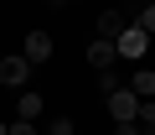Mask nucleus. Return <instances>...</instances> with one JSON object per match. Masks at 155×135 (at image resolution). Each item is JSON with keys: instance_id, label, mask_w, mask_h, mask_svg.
<instances>
[{"instance_id": "nucleus-6", "label": "nucleus", "mask_w": 155, "mask_h": 135, "mask_svg": "<svg viewBox=\"0 0 155 135\" xmlns=\"http://www.w3.org/2000/svg\"><path fill=\"white\" fill-rule=\"evenodd\" d=\"M124 26H129V21H124L119 11H104V16H98V36H109V42H119V31H124Z\"/></svg>"}, {"instance_id": "nucleus-3", "label": "nucleus", "mask_w": 155, "mask_h": 135, "mask_svg": "<svg viewBox=\"0 0 155 135\" xmlns=\"http://www.w3.org/2000/svg\"><path fill=\"white\" fill-rule=\"evenodd\" d=\"M145 47H150V31L129 21V26L119 31V57H124V62H140V57H145Z\"/></svg>"}, {"instance_id": "nucleus-14", "label": "nucleus", "mask_w": 155, "mask_h": 135, "mask_svg": "<svg viewBox=\"0 0 155 135\" xmlns=\"http://www.w3.org/2000/svg\"><path fill=\"white\" fill-rule=\"evenodd\" d=\"M0 135H11V125H5V119H0Z\"/></svg>"}, {"instance_id": "nucleus-5", "label": "nucleus", "mask_w": 155, "mask_h": 135, "mask_svg": "<svg viewBox=\"0 0 155 135\" xmlns=\"http://www.w3.org/2000/svg\"><path fill=\"white\" fill-rule=\"evenodd\" d=\"M88 62H93V68H114V62H119V42L93 36V42H88Z\"/></svg>"}, {"instance_id": "nucleus-7", "label": "nucleus", "mask_w": 155, "mask_h": 135, "mask_svg": "<svg viewBox=\"0 0 155 135\" xmlns=\"http://www.w3.org/2000/svg\"><path fill=\"white\" fill-rule=\"evenodd\" d=\"M129 88H134L140 99H155V73H150V68H134V78H129Z\"/></svg>"}, {"instance_id": "nucleus-13", "label": "nucleus", "mask_w": 155, "mask_h": 135, "mask_svg": "<svg viewBox=\"0 0 155 135\" xmlns=\"http://www.w3.org/2000/svg\"><path fill=\"white\" fill-rule=\"evenodd\" d=\"M11 135H36V130H31V119H11Z\"/></svg>"}, {"instance_id": "nucleus-2", "label": "nucleus", "mask_w": 155, "mask_h": 135, "mask_svg": "<svg viewBox=\"0 0 155 135\" xmlns=\"http://www.w3.org/2000/svg\"><path fill=\"white\" fill-rule=\"evenodd\" d=\"M31 68H36V62H26V52H11V57H0V83H5V88H26Z\"/></svg>"}, {"instance_id": "nucleus-4", "label": "nucleus", "mask_w": 155, "mask_h": 135, "mask_svg": "<svg viewBox=\"0 0 155 135\" xmlns=\"http://www.w3.org/2000/svg\"><path fill=\"white\" fill-rule=\"evenodd\" d=\"M21 52H26V62H52V36L47 31H26V42H21Z\"/></svg>"}, {"instance_id": "nucleus-15", "label": "nucleus", "mask_w": 155, "mask_h": 135, "mask_svg": "<svg viewBox=\"0 0 155 135\" xmlns=\"http://www.w3.org/2000/svg\"><path fill=\"white\" fill-rule=\"evenodd\" d=\"M47 5H62V0H47Z\"/></svg>"}, {"instance_id": "nucleus-11", "label": "nucleus", "mask_w": 155, "mask_h": 135, "mask_svg": "<svg viewBox=\"0 0 155 135\" xmlns=\"http://www.w3.org/2000/svg\"><path fill=\"white\" fill-rule=\"evenodd\" d=\"M114 135H145L140 119H114Z\"/></svg>"}, {"instance_id": "nucleus-1", "label": "nucleus", "mask_w": 155, "mask_h": 135, "mask_svg": "<svg viewBox=\"0 0 155 135\" xmlns=\"http://www.w3.org/2000/svg\"><path fill=\"white\" fill-rule=\"evenodd\" d=\"M140 104H145V99H140L134 88H114V94H104V109H109L114 119H140Z\"/></svg>"}, {"instance_id": "nucleus-12", "label": "nucleus", "mask_w": 155, "mask_h": 135, "mask_svg": "<svg viewBox=\"0 0 155 135\" xmlns=\"http://www.w3.org/2000/svg\"><path fill=\"white\" fill-rule=\"evenodd\" d=\"M47 135H78V130H72V119H52V130H47Z\"/></svg>"}, {"instance_id": "nucleus-9", "label": "nucleus", "mask_w": 155, "mask_h": 135, "mask_svg": "<svg viewBox=\"0 0 155 135\" xmlns=\"http://www.w3.org/2000/svg\"><path fill=\"white\" fill-rule=\"evenodd\" d=\"M98 88H104V94H114V88H124V83H119L114 68H98Z\"/></svg>"}, {"instance_id": "nucleus-10", "label": "nucleus", "mask_w": 155, "mask_h": 135, "mask_svg": "<svg viewBox=\"0 0 155 135\" xmlns=\"http://www.w3.org/2000/svg\"><path fill=\"white\" fill-rule=\"evenodd\" d=\"M134 26H145V31L155 36V0H145V11H140V21H134Z\"/></svg>"}, {"instance_id": "nucleus-8", "label": "nucleus", "mask_w": 155, "mask_h": 135, "mask_svg": "<svg viewBox=\"0 0 155 135\" xmlns=\"http://www.w3.org/2000/svg\"><path fill=\"white\" fill-rule=\"evenodd\" d=\"M16 109H21V114H16V119H36V114H41V109H47V99H41V94H31V88H26V94H21V104H16Z\"/></svg>"}]
</instances>
